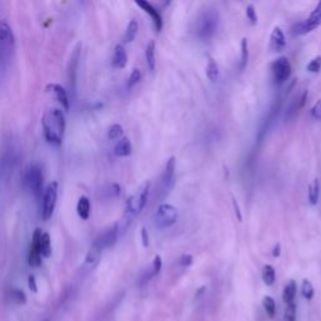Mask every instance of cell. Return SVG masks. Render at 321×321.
Segmentation results:
<instances>
[{
    "label": "cell",
    "mask_w": 321,
    "mask_h": 321,
    "mask_svg": "<svg viewBox=\"0 0 321 321\" xmlns=\"http://www.w3.org/2000/svg\"><path fill=\"white\" fill-rule=\"evenodd\" d=\"M246 16H248V19L250 20V23L252 24V26L257 24L256 10H255V7L252 4H249L248 7H246Z\"/></svg>",
    "instance_id": "836d02e7"
},
{
    "label": "cell",
    "mask_w": 321,
    "mask_h": 321,
    "mask_svg": "<svg viewBox=\"0 0 321 321\" xmlns=\"http://www.w3.org/2000/svg\"><path fill=\"white\" fill-rule=\"evenodd\" d=\"M249 62V42L246 38L241 40V59H240V69L243 70Z\"/></svg>",
    "instance_id": "4316f807"
},
{
    "label": "cell",
    "mask_w": 321,
    "mask_h": 321,
    "mask_svg": "<svg viewBox=\"0 0 321 321\" xmlns=\"http://www.w3.org/2000/svg\"><path fill=\"white\" fill-rule=\"evenodd\" d=\"M319 194H320L319 181L314 180L312 185L309 186V202L312 206L316 205L317 202H319Z\"/></svg>",
    "instance_id": "d4e9b609"
},
{
    "label": "cell",
    "mask_w": 321,
    "mask_h": 321,
    "mask_svg": "<svg viewBox=\"0 0 321 321\" xmlns=\"http://www.w3.org/2000/svg\"><path fill=\"white\" fill-rule=\"evenodd\" d=\"M306 68L310 73H319L321 69V56L310 60V63L307 64Z\"/></svg>",
    "instance_id": "1f68e13d"
},
{
    "label": "cell",
    "mask_w": 321,
    "mask_h": 321,
    "mask_svg": "<svg viewBox=\"0 0 321 321\" xmlns=\"http://www.w3.org/2000/svg\"><path fill=\"white\" fill-rule=\"evenodd\" d=\"M40 252H42V256L48 259L52 255V241L51 236L48 232H43L40 236Z\"/></svg>",
    "instance_id": "44dd1931"
},
{
    "label": "cell",
    "mask_w": 321,
    "mask_h": 321,
    "mask_svg": "<svg viewBox=\"0 0 321 321\" xmlns=\"http://www.w3.org/2000/svg\"><path fill=\"white\" fill-rule=\"evenodd\" d=\"M321 26V2L317 3L315 9L312 10L311 14L305 20L300 21L293 27V34L296 35H304L307 33L312 32Z\"/></svg>",
    "instance_id": "8992f818"
},
{
    "label": "cell",
    "mask_w": 321,
    "mask_h": 321,
    "mask_svg": "<svg viewBox=\"0 0 321 321\" xmlns=\"http://www.w3.org/2000/svg\"><path fill=\"white\" fill-rule=\"evenodd\" d=\"M101 256H102V250L93 245L89 251H88L86 259H84V263H83L84 270H87V271L94 270L101 261Z\"/></svg>",
    "instance_id": "5bb4252c"
},
{
    "label": "cell",
    "mask_w": 321,
    "mask_h": 321,
    "mask_svg": "<svg viewBox=\"0 0 321 321\" xmlns=\"http://www.w3.org/2000/svg\"><path fill=\"white\" fill-rule=\"evenodd\" d=\"M42 127L44 137L49 143L54 146L62 144L65 133V116L59 108H51L44 112Z\"/></svg>",
    "instance_id": "6da1fadb"
},
{
    "label": "cell",
    "mask_w": 321,
    "mask_h": 321,
    "mask_svg": "<svg viewBox=\"0 0 321 321\" xmlns=\"http://www.w3.org/2000/svg\"><path fill=\"white\" fill-rule=\"evenodd\" d=\"M123 136V127L120 125H112L108 130V138L112 141L120 139Z\"/></svg>",
    "instance_id": "f1b7e54d"
},
{
    "label": "cell",
    "mask_w": 321,
    "mask_h": 321,
    "mask_svg": "<svg viewBox=\"0 0 321 321\" xmlns=\"http://www.w3.org/2000/svg\"><path fill=\"white\" fill-rule=\"evenodd\" d=\"M151 191V183L143 182L137 191L127 200V204H126V218L128 219V222L131 221L134 216H137L138 213L142 212V210L146 206L148 201V196H150Z\"/></svg>",
    "instance_id": "7a4b0ae2"
},
{
    "label": "cell",
    "mask_w": 321,
    "mask_h": 321,
    "mask_svg": "<svg viewBox=\"0 0 321 321\" xmlns=\"http://www.w3.org/2000/svg\"><path fill=\"white\" fill-rule=\"evenodd\" d=\"M217 14L215 12H204L196 20V33L200 38H210L217 29Z\"/></svg>",
    "instance_id": "3957f363"
},
{
    "label": "cell",
    "mask_w": 321,
    "mask_h": 321,
    "mask_svg": "<svg viewBox=\"0 0 321 321\" xmlns=\"http://www.w3.org/2000/svg\"><path fill=\"white\" fill-rule=\"evenodd\" d=\"M45 89H46V92L51 93V94L53 95V97L56 98L60 104H62V107L65 109V111H69L70 101H69V97H68L67 90L64 89V87L57 83H51L46 86Z\"/></svg>",
    "instance_id": "7c38bea8"
},
{
    "label": "cell",
    "mask_w": 321,
    "mask_h": 321,
    "mask_svg": "<svg viewBox=\"0 0 321 321\" xmlns=\"http://www.w3.org/2000/svg\"><path fill=\"white\" fill-rule=\"evenodd\" d=\"M137 33H138V21L136 19H132V20L128 23L127 29H126L125 37H123V40L126 43H131L133 42L134 38H136Z\"/></svg>",
    "instance_id": "7402d4cb"
},
{
    "label": "cell",
    "mask_w": 321,
    "mask_h": 321,
    "mask_svg": "<svg viewBox=\"0 0 321 321\" xmlns=\"http://www.w3.org/2000/svg\"><path fill=\"white\" fill-rule=\"evenodd\" d=\"M311 117L316 120H321V100L317 101L311 108Z\"/></svg>",
    "instance_id": "d590c367"
},
{
    "label": "cell",
    "mask_w": 321,
    "mask_h": 321,
    "mask_svg": "<svg viewBox=\"0 0 321 321\" xmlns=\"http://www.w3.org/2000/svg\"><path fill=\"white\" fill-rule=\"evenodd\" d=\"M175 171H176V158L172 156L169 160L167 161L166 168H164L163 174L161 177V191L164 194L168 193L172 190L175 185Z\"/></svg>",
    "instance_id": "8fae6325"
},
{
    "label": "cell",
    "mask_w": 321,
    "mask_h": 321,
    "mask_svg": "<svg viewBox=\"0 0 321 321\" xmlns=\"http://www.w3.org/2000/svg\"><path fill=\"white\" fill-rule=\"evenodd\" d=\"M27 185L35 197H39L43 192V174L38 166L29 167L26 176Z\"/></svg>",
    "instance_id": "9c48e42d"
},
{
    "label": "cell",
    "mask_w": 321,
    "mask_h": 321,
    "mask_svg": "<svg viewBox=\"0 0 321 321\" xmlns=\"http://www.w3.org/2000/svg\"><path fill=\"white\" fill-rule=\"evenodd\" d=\"M118 235H119V225L114 224L107 230H104L102 234L98 236L93 245L97 246L98 249H101L103 251L104 249L112 248L117 242Z\"/></svg>",
    "instance_id": "30bf717a"
},
{
    "label": "cell",
    "mask_w": 321,
    "mask_h": 321,
    "mask_svg": "<svg viewBox=\"0 0 321 321\" xmlns=\"http://www.w3.org/2000/svg\"><path fill=\"white\" fill-rule=\"evenodd\" d=\"M127 52H126L125 46L122 44H117L116 48H114L113 58H112L113 67L118 68V69H123L127 65Z\"/></svg>",
    "instance_id": "2e32d148"
},
{
    "label": "cell",
    "mask_w": 321,
    "mask_h": 321,
    "mask_svg": "<svg viewBox=\"0 0 321 321\" xmlns=\"http://www.w3.org/2000/svg\"><path fill=\"white\" fill-rule=\"evenodd\" d=\"M296 290H298V287H296V281L295 280H290V281L287 282L286 286H285L284 292H282V300H284V303L286 304V305L293 303L296 296Z\"/></svg>",
    "instance_id": "d6986e66"
},
{
    "label": "cell",
    "mask_w": 321,
    "mask_h": 321,
    "mask_svg": "<svg viewBox=\"0 0 321 321\" xmlns=\"http://www.w3.org/2000/svg\"><path fill=\"white\" fill-rule=\"evenodd\" d=\"M177 221V210L169 204L158 206L155 215V224L158 229H167Z\"/></svg>",
    "instance_id": "5b68a950"
},
{
    "label": "cell",
    "mask_w": 321,
    "mask_h": 321,
    "mask_svg": "<svg viewBox=\"0 0 321 321\" xmlns=\"http://www.w3.org/2000/svg\"><path fill=\"white\" fill-rule=\"evenodd\" d=\"M132 153V143L127 137H122L114 146V155L118 157H128Z\"/></svg>",
    "instance_id": "e0dca14e"
},
{
    "label": "cell",
    "mask_w": 321,
    "mask_h": 321,
    "mask_svg": "<svg viewBox=\"0 0 321 321\" xmlns=\"http://www.w3.org/2000/svg\"><path fill=\"white\" fill-rule=\"evenodd\" d=\"M141 78H142L141 70L137 69V68H136V69L132 70L130 78H128V87L132 88V87L136 86V84H138L139 81H141Z\"/></svg>",
    "instance_id": "d6a6232c"
},
{
    "label": "cell",
    "mask_w": 321,
    "mask_h": 321,
    "mask_svg": "<svg viewBox=\"0 0 321 321\" xmlns=\"http://www.w3.org/2000/svg\"><path fill=\"white\" fill-rule=\"evenodd\" d=\"M15 38L13 34L12 27L7 20H0V53L3 56H9L14 49Z\"/></svg>",
    "instance_id": "52a82bcc"
},
{
    "label": "cell",
    "mask_w": 321,
    "mask_h": 321,
    "mask_svg": "<svg viewBox=\"0 0 321 321\" xmlns=\"http://www.w3.org/2000/svg\"><path fill=\"white\" fill-rule=\"evenodd\" d=\"M146 60L148 68L151 72L156 69V43L155 40H151L146 48Z\"/></svg>",
    "instance_id": "ffe728a7"
},
{
    "label": "cell",
    "mask_w": 321,
    "mask_h": 321,
    "mask_svg": "<svg viewBox=\"0 0 321 321\" xmlns=\"http://www.w3.org/2000/svg\"><path fill=\"white\" fill-rule=\"evenodd\" d=\"M77 212L78 216L82 219L89 218L90 216V201L87 196H81L78 200V204H77Z\"/></svg>",
    "instance_id": "ac0fdd59"
},
{
    "label": "cell",
    "mask_w": 321,
    "mask_h": 321,
    "mask_svg": "<svg viewBox=\"0 0 321 321\" xmlns=\"http://www.w3.org/2000/svg\"><path fill=\"white\" fill-rule=\"evenodd\" d=\"M206 76H207V78L210 79L211 82H216L218 79L219 76L218 65L213 58H208L207 67H206Z\"/></svg>",
    "instance_id": "603a6c76"
},
{
    "label": "cell",
    "mask_w": 321,
    "mask_h": 321,
    "mask_svg": "<svg viewBox=\"0 0 321 321\" xmlns=\"http://www.w3.org/2000/svg\"><path fill=\"white\" fill-rule=\"evenodd\" d=\"M262 280L267 286H273L276 281L275 268L271 265H265L262 268Z\"/></svg>",
    "instance_id": "cb8c5ba5"
},
{
    "label": "cell",
    "mask_w": 321,
    "mask_h": 321,
    "mask_svg": "<svg viewBox=\"0 0 321 321\" xmlns=\"http://www.w3.org/2000/svg\"><path fill=\"white\" fill-rule=\"evenodd\" d=\"M46 321H48V320H46Z\"/></svg>",
    "instance_id": "7bdbcfd3"
},
{
    "label": "cell",
    "mask_w": 321,
    "mask_h": 321,
    "mask_svg": "<svg viewBox=\"0 0 321 321\" xmlns=\"http://www.w3.org/2000/svg\"><path fill=\"white\" fill-rule=\"evenodd\" d=\"M205 291H206V287H205V286H202V287H201V289H200V290H199V292H197V293H196V298H200V296H201V295H202V293H204Z\"/></svg>",
    "instance_id": "b9f144b4"
},
{
    "label": "cell",
    "mask_w": 321,
    "mask_h": 321,
    "mask_svg": "<svg viewBox=\"0 0 321 321\" xmlns=\"http://www.w3.org/2000/svg\"><path fill=\"white\" fill-rule=\"evenodd\" d=\"M273 255H274V257H279L280 255H281V245H280V243H276V246L274 248Z\"/></svg>",
    "instance_id": "60d3db41"
},
{
    "label": "cell",
    "mask_w": 321,
    "mask_h": 321,
    "mask_svg": "<svg viewBox=\"0 0 321 321\" xmlns=\"http://www.w3.org/2000/svg\"><path fill=\"white\" fill-rule=\"evenodd\" d=\"M162 268V257L160 256V255H156L155 259H153V262H152V270H151V274H152V276H156L160 274Z\"/></svg>",
    "instance_id": "e575fe53"
},
{
    "label": "cell",
    "mask_w": 321,
    "mask_h": 321,
    "mask_svg": "<svg viewBox=\"0 0 321 321\" xmlns=\"http://www.w3.org/2000/svg\"><path fill=\"white\" fill-rule=\"evenodd\" d=\"M136 4L138 5L139 8H142V9H143L144 12H146L147 14L151 16L153 24H155L156 30H157V32H161L162 27H163V20H162V16L160 14V12H158V10L156 9V8L153 7L152 4H151V3L146 2V0H136Z\"/></svg>",
    "instance_id": "4fadbf2b"
},
{
    "label": "cell",
    "mask_w": 321,
    "mask_h": 321,
    "mask_svg": "<svg viewBox=\"0 0 321 321\" xmlns=\"http://www.w3.org/2000/svg\"><path fill=\"white\" fill-rule=\"evenodd\" d=\"M192 262H193V257H192V255L186 254L181 256L180 263L183 266V267H188V266L192 265Z\"/></svg>",
    "instance_id": "8d00e7d4"
},
{
    "label": "cell",
    "mask_w": 321,
    "mask_h": 321,
    "mask_svg": "<svg viewBox=\"0 0 321 321\" xmlns=\"http://www.w3.org/2000/svg\"><path fill=\"white\" fill-rule=\"evenodd\" d=\"M28 285H29L30 291H33V292H38L37 281H35L34 275H29V278H28Z\"/></svg>",
    "instance_id": "f35d334b"
},
{
    "label": "cell",
    "mask_w": 321,
    "mask_h": 321,
    "mask_svg": "<svg viewBox=\"0 0 321 321\" xmlns=\"http://www.w3.org/2000/svg\"><path fill=\"white\" fill-rule=\"evenodd\" d=\"M12 299L15 301V304H18V305H23V304H26V301H27L26 293L19 289L12 290Z\"/></svg>",
    "instance_id": "4dcf8cb0"
},
{
    "label": "cell",
    "mask_w": 321,
    "mask_h": 321,
    "mask_svg": "<svg viewBox=\"0 0 321 321\" xmlns=\"http://www.w3.org/2000/svg\"><path fill=\"white\" fill-rule=\"evenodd\" d=\"M285 46H286V38L284 32L279 27H275L270 35V48L275 52H281L284 51Z\"/></svg>",
    "instance_id": "9a60e30c"
},
{
    "label": "cell",
    "mask_w": 321,
    "mask_h": 321,
    "mask_svg": "<svg viewBox=\"0 0 321 321\" xmlns=\"http://www.w3.org/2000/svg\"><path fill=\"white\" fill-rule=\"evenodd\" d=\"M141 238H142V245H143L144 248H148V246H150V236H148V231L146 227H142Z\"/></svg>",
    "instance_id": "74e56055"
},
{
    "label": "cell",
    "mask_w": 321,
    "mask_h": 321,
    "mask_svg": "<svg viewBox=\"0 0 321 321\" xmlns=\"http://www.w3.org/2000/svg\"><path fill=\"white\" fill-rule=\"evenodd\" d=\"M232 205H234V210H235V213H236V217H237L238 221H242V215H241L240 206H238L237 201H236L235 197H232Z\"/></svg>",
    "instance_id": "ab89813d"
},
{
    "label": "cell",
    "mask_w": 321,
    "mask_h": 321,
    "mask_svg": "<svg viewBox=\"0 0 321 321\" xmlns=\"http://www.w3.org/2000/svg\"><path fill=\"white\" fill-rule=\"evenodd\" d=\"M58 199V182L53 181L48 187L45 188L43 193V206H42V218L44 221L51 219L54 213V208L57 205Z\"/></svg>",
    "instance_id": "277c9868"
},
{
    "label": "cell",
    "mask_w": 321,
    "mask_h": 321,
    "mask_svg": "<svg viewBox=\"0 0 321 321\" xmlns=\"http://www.w3.org/2000/svg\"><path fill=\"white\" fill-rule=\"evenodd\" d=\"M301 293H303V296L306 299V300H311V299L314 298L315 290H314V286H312V284L309 281V280H306V279L303 280V285H301Z\"/></svg>",
    "instance_id": "83f0119b"
},
{
    "label": "cell",
    "mask_w": 321,
    "mask_h": 321,
    "mask_svg": "<svg viewBox=\"0 0 321 321\" xmlns=\"http://www.w3.org/2000/svg\"><path fill=\"white\" fill-rule=\"evenodd\" d=\"M291 76V64L286 57H280L273 64V77L276 84H284Z\"/></svg>",
    "instance_id": "ba28073f"
},
{
    "label": "cell",
    "mask_w": 321,
    "mask_h": 321,
    "mask_svg": "<svg viewBox=\"0 0 321 321\" xmlns=\"http://www.w3.org/2000/svg\"><path fill=\"white\" fill-rule=\"evenodd\" d=\"M262 305H263V309H265L266 314H267V316L270 317V319H273L274 316H275L276 314V303L275 300H274L271 296H265L262 300Z\"/></svg>",
    "instance_id": "484cf974"
},
{
    "label": "cell",
    "mask_w": 321,
    "mask_h": 321,
    "mask_svg": "<svg viewBox=\"0 0 321 321\" xmlns=\"http://www.w3.org/2000/svg\"><path fill=\"white\" fill-rule=\"evenodd\" d=\"M284 321H296V304L291 303L286 305Z\"/></svg>",
    "instance_id": "f546056e"
}]
</instances>
